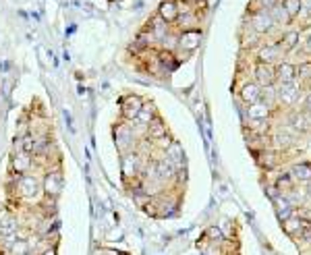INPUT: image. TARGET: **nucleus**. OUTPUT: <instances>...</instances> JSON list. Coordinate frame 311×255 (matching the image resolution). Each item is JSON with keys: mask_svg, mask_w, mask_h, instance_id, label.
I'll return each instance as SVG.
<instances>
[{"mask_svg": "<svg viewBox=\"0 0 311 255\" xmlns=\"http://www.w3.org/2000/svg\"><path fill=\"white\" fill-rule=\"evenodd\" d=\"M112 137H114V145L120 152V156L127 154V152H133V149L137 147V129L127 120H120L114 127Z\"/></svg>", "mask_w": 311, "mask_h": 255, "instance_id": "1", "label": "nucleus"}, {"mask_svg": "<svg viewBox=\"0 0 311 255\" xmlns=\"http://www.w3.org/2000/svg\"><path fill=\"white\" fill-rule=\"evenodd\" d=\"M13 191H17V195L21 199H36L40 195V181L36 179V174H13Z\"/></svg>", "mask_w": 311, "mask_h": 255, "instance_id": "2", "label": "nucleus"}, {"mask_svg": "<svg viewBox=\"0 0 311 255\" xmlns=\"http://www.w3.org/2000/svg\"><path fill=\"white\" fill-rule=\"evenodd\" d=\"M141 172H143V156L137 149L120 156V174H123L125 183L141 177Z\"/></svg>", "mask_w": 311, "mask_h": 255, "instance_id": "3", "label": "nucleus"}, {"mask_svg": "<svg viewBox=\"0 0 311 255\" xmlns=\"http://www.w3.org/2000/svg\"><path fill=\"white\" fill-rule=\"evenodd\" d=\"M63 185H65V179L60 168H48L44 174V181H42V191H44L46 197L56 199L60 195V191H63Z\"/></svg>", "mask_w": 311, "mask_h": 255, "instance_id": "4", "label": "nucleus"}, {"mask_svg": "<svg viewBox=\"0 0 311 255\" xmlns=\"http://www.w3.org/2000/svg\"><path fill=\"white\" fill-rule=\"evenodd\" d=\"M118 106H120V116H123V120L133 122L137 118V114H139L141 106H143V98L137 95V93H127V95L120 98Z\"/></svg>", "mask_w": 311, "mask_h": 255, "instance_id": "5", "label": "nucleus"}, {"mask_svg": "<svg viewBox=\"0 0 311 255\" xmlns=\"http://www.w3.org/2000/svg\"><path fill=\"white\" fill-rule=\"evenodd\" d=\"M152 170H154V177L156 181H172L175 179V174H177V166L172 164L168 158H156V160L152 162Z\"/></svg>", "mask_w": 311, "mask_h": 255, "instance_id": "6", "label": "nucleus"}, {"mask_svg": "<svg viewBox=\"0 0 311 255\" xmlns=\"http://www.w3.org/2000/svg\"><path fill=\"white\" fill-rule=\"evenodd\" d=\"M301 95V85L297 81H289V83H280V87L276 90V98L282 104H295Z\"/></svg>", "mask_w": 311, "mask_h": 255, "instance_id": "7", "label": "nucleus"}, {"mask_svg": "<svg viewBox=\"0 0 311 255\" xmlns=\"http://www.w3.org/2000/svg\"><path fill=\"white\" fill-rule=\"evenodd\" d=\"M33 154H27L19 149V152H15L13 158H11V170L13 174H27L31 168H33Z\"/></svg>", "mask_w": 311, "mask_h": 255, "instance_id": "8", "label": "nucleus"}, {"mask_svg": "<svg viewBox=\"0 0 311 255\" xmlns=\"http://www.w3.org/2000/svg\"><path fill=\"white\" fill-rule=\"evenodd\" d=\"M201 44V31L200 29H189L178 33V50L183 52H195Z\"/></svg>", "mask_w": 311, "mask_h": 255, "instance_id": "9", "label": "nucleus"}, {"mask_svg": "<svg viewBox=\"0 0 311 255\" xmlns=\"http://www.w3.org/2000/svg\"><path fill=\"white\" fill-rule=\"evenodd\" d=\"M251 27L257 31V33H266L274 27V21H272V15L270 11H264V8H257L251 17Z\"/></svg>", "mask_w": 311, "mask_h": 255, "instance_id": "10", "label": "nucleus"}, {"mask_svg": "<svg viewBox=\"0 0 311 255\" xmlns=\"http://www.w3.org/2000/svg\"><path fill=\"white\" fill-rule=\"evenodd\" d=\"M158 17L164 23H177L178 19V6H177V0H162L160 6H158Z\"/></svg>", "mask_w": 311, "mask_h": 255, "instance_id": "11", "label": "nucleus"}, {"mask_svg": "<svg viewBox=\"0 0 311 255\" xmlns=\"http://www.w3.org/2000/svg\"><path fill=\"white\" fill-rule=\"evenodd\" d=\"M145 27H148V29L152 31V36H154L156 44H158V42H162V40H164V38H166L168 33H170V25H168V23H164L158 15H156V17H152V19H150L148 23H145Z\"/></svg>", "mask_w": 311, "mask_h": 255, "instance_id": "12", "label": "nucleus"}, {"mask_svg": "<svg viewBox=\"0 0 311 255\" xmlns=\"http://www.w3.org/2000/svg\"><path fill=\"white\" fill-rule=\"evenodd\" d=\"M259 63H264V65H274V63H280V58H282V48L280 46H276V44H267V46H264L262 50H259Z\"/></svg>", "mask_w": 311, "mask_h": 255, "instance_id": "13", "label": "nucleus"}, {"mask_svg": "<svg viewBox=\"0 0 311 255\" xmlns=\"http://www.w3.org/2000/svg\"><path fill=\"white\" fill-rule=\"evenodd\" d=\"M164 158H168V160L177 166V170L178 168H185V152H183V147H180V143L175 141V139H172V143L166 147Z\"/></svg>", "mask_w": 311, "mask_h": 255, "instance_id": "14", "label": "nucleus"}, {"mask_svg": "<svg viewBox=\"0 0 311 255\" xmlns=\"http://www.w3.org/2000/svg\"><path fill=\"white\" fill-rule=\"evenodd\" d=\"M255 79H257V85H262V87L274 85L276 75H274L272 65H264V63H259V65L255 67Z\"/></svg>", "mask_w": 311, "mask_h": 255, "instance_id": "15", "label": "nucleus"}, {"mask_svg": "<svg viewBox=\"0 0 311 255\" xmlns=\"http://www.w3.org/2000/svg\"><path fill=\"white\" fill-rule=\"evenodd\" d=\"M274 75L280 83H289V81H295L297 77V67L290 65V63H278V67L274 69Z\"/></svg>", "mask_w": 311, "mask_h": 255, "instance_id": "16", "label": "nucleus"}, {"mask_svg": "<svg viewBox=\"0 0 311 255\" xmlns=\"http://www.w3.org/2000/svg\"><path fill=\"white\" fill-rule=\"evenodd\" d=\"M259 98H262V90H259L257 83H245L243 87H241V100H243L245 104H257Z\"/></svg>", "mask_w": 311, "mask_h": 255, "instance_id": "17", "label": "nucleus"}, {"mask_svg": "<svg viewBox=\"0 0 311 255\" xmlns=\"http://www.w3.org/2000/svg\"><path fill=\"white\" fill-rule=\"evenodd\" d=\"M145 133H148V137L150 139H160V137H164V135H168V127L164 125V120L160 118V116H156L148 127H145Z\"/></svg>", "mask_w": 311, "mask_h": 255, "instance_id": "18", "label": "nucleus"}, {"mask_svg": "<svg viewBox=\"0 0 311 255\" xmlns=\"http://www.w3.org/2000/svg\"><path fill=\"white\" fill-rule=\"evenodd\" d=\"M156 116H158V112H156V106H154V104H152V102H143V106H141V110H139V114H137V118H135V120L145 129Z\"/></svg>", "mask_w": 311, "mask_h": 255, "instance_id": "19", "label": "nucleus"}, {"mask_svg": "<svg viewBox=\"0 0 311 255\" xmlns=\"http://www.w3.org/2000/svg\"><path fill=\"white\" fill-rule=\"evenodd\" d=\"M274 204H276V216H278V220H289V218H292V204L287 199V197H276L274 199Z\"/></svg>", "mask_w": 311, "mask_h": 255, "instance_id": "20", "label": "nucleus"}, {"mask_svg": "<svg viewBox=\"0 0 311 255\" xmlns=\"http://www.w3.org/2000/svg\"><path fill=\"white\" fill-rule=\"evenodd\" d=\"M290 125L295 131H299V133H305V131L311 129V118L307 116V112H297L290 116Z\"/></svg>", "mask_w": 311, "mask_h": 255, "instance_id": "21", "label": "nucleus"}, {"mask_svg": "<svg viewBox=\"0 0 311 255\" xmlns=\"http://www.w3.org/2000/svg\"><path fill=\"white\" fill-rule=\"evenodd\" d=\"M284 231H287L290 236H295V239H299L301 236V232L307 228V224L305 222H301L299 218H289V220H284Z\"/></svg>", "mask_w": 311, "mask_h": 255, "instance_id": "22", "label": "nucleus"}, {"mask_svg": "<svg viewBox=\"0 0 311 255\" xmlns=\"http://www.w3.org/2000/svg\"><path fill=\"white\" fill-rule=\"evenodd\" d=\"M290 177H292V181H299V183H311V166L309 164L292 166Z\"/></svg>", "mask_w": 311, "mask_h": 255, "instance_id": "23", "label": "nucleus"}, {"mask_svg": "<svg viewBox=\"0 0 311 255\" xmlns=\"http://www.w3.org/2000/svg\"><path fill=\"white\" fill-rule=\"evenodd\" d=\"M267 116H270V108L266 104L257 102L253 106H249V120H267Z\"/></svg>", "mask_w": 311, "mask_h": 255, "instance_id": "24", "label": "nucleus"}, {"mask_svg": "<svg viewBox=\"0 0 311 255\" xmlns=\"http://www.w3.org/2000/svg\"><path fill=\"white\" fill-rule=\"evenodd\" d=\"M31 253V245L25 239H15L8 245V255H29Z\"/></svg>", "mask_w": 311, "mask_h": 255, "instance_id": "25", "label": "nucleus"}, {"mask_svg": "<svg viewBox=\"0 0 311 255\" xmlns=\"http://www.w3.org/2000/svg\"><path fill=\"white\" fill-rule=\"evenodd\" d=\"M178 29L180 31H189V29H195V25H197V13L191 11V13H185V15H178Z\"/></svg>", "mask_w": 311, "mask_h": 255, "instance_id": "26", "label": "nucleus"}, {"mask_svg": "<svg viewBox=\"0 0 311 255\" xmlns=\"http://www.w3.org/2000/svg\"><path fill=\"white\" fill-rule=\"evenodd\" d=\"M19 149H23V152H27V154L36 152V133H33V131H27L25 135L19 137Z\"/></svg>", "mask_w": 311, "mask_h": 255, "instance_id": "27", "label": "nucleus"}, {"mask_svg": "<svg viewBox=\"0 0 311 255\" xmlns=\"http://www.w3.org/2000/svg\"><path fill=\"white\" fill-rule=\"evenodd\" d=\"M282 8L287 11L290 19H295V17H299V13L303 11V0H282Z\"/></svg>", "mask_w": 311, "mask_h": 255, "instance_id": "28", "label": "nucleus"}, {"mask_svg": "<svg viewBox=\"0 0 311 255\" xmlns=\"http://www.w3.org/2000/svg\"><path fill=\"white\" fill-rule=\"evenodd\" d=\"M299 44V31H295V29H290V31H287L282 36V44H280V48H282V52H289V50H292Z\"/></svg>", "mask_w": 311, "mask_h": 255, "instance_id": "29", "label": "nucleus"}, {"mask_svg": "<svg viewBox=\"0 0 311 255\" xmlns=\"http://www.w3.org/2000/svg\"><path fill=\"white\" fill-rule=\"evenodd\" d=\"M270 15H272L274 25H276V23H289V21H290V17L287 15V11H284L282 6H274L272 11H270Z\"/></svg>", "mask_w": 311, "mask_h": 255, "instance_id": "30", "label": "nucleus"}, {"mask_svg": "<svg viewBox=\"0 0 311 255\" xmlns=\"http://www.w3.org/2000/svg\"><path fill=\"white\" fill-rule=\"evenodd\" d=\"M259 100H264L262 104H266V106H267V108H270V106H272V104H274L276 100H278V98H276V90H274V87H272V85H267V87H264V90H262V98H259Z\"/></svg>", "mask_w": 311, "mask_h": 255, "instance_id": "31", "label": "nucleus"}, {"mask_svg": "<svg viewBox=\"0 0 311 255\" xmlns=\"http://www.w3.org/2000/svg\"><path fill=\"white\" fill-rule=\"evenodd\" d=\"M292 185H295V181H292L290 174H282V177L276 181V189L278 191H292Z\"/></svg>", "mask_w": 311, "mask_h": 255, "instance_id": "32", "label": "nucleus"}, {"mask_svg": "<svg viewBox=\"0 0 311 255\" xmlns=\"http://www.w3.org/2000/svg\"><path fill=\"white\" fill-rule=\"evenodd\" d=\"M297 75L301 79H311V63H301L297 67Z\"/></svg>", "mask_w": 311, "mask_h": 255, "instance_id": "33", "label": "nucleus"}, {"mask_svg": "<svg viewBox=\"0 0 311 255\" xmlns=\"http://www.w3.org/2000/svg\"><path fill=\"white\" fill-rule=\"evenodd\" d=\"M297 218L301 222H305L307 226H311V208H301L297 212Z\"/></svg>", "mask_w": 311, "mask_h": 255, "instance_id": "34", "label": "nucleus"}, {"mask_svg": "<svg viewBox=\"0 0 311 255\" xmlns=\"http://www.w3.org/2000/svg\"><path fill=\"white\" fill-rule=\"evenodd\" d=\"M259 164H262L264 168H274V166H276V156L274 154H264L262 160H259Z\"/></svg>", "mask_w": 311, "mask_h": 255, "instance_id": "35", "label": "nucleus"}, {"mask_svg": "<svg viewBox=\"0 0 311 255\" xmlns=\"http://www.w3.org/2000/svg\"><path fill=\"white\" fill-rule=\"evenodd\" d=\"M207 236H212L216 243H222V241H224V236H222V232H220V228H216V226H210V228H207Z\"/></svg>", "mask_w": 311, "mask_h": 255, "instance_id": "36", "label": "nucleus"}, {"mask_svg": "<svg viewBox=\"0 0 311 255\" xmlns=\"http://www.w3.org/2000/svg\"><path fill=\"white\" fill-rule=\"evenodd\" d=\"M276 143L282 145V147H289L292 143V137H289L287 133H278V135H276Z\"/></svg>", "mask_w": 311, "mask_h": 255, "instance_id": "37", "label": "nucleus"}, {"mask_svg": "<svg viewBox=\"0 0 311 255\" xmlns=\"http://www.w3.org/2000/svg\"><path fill=\"white\" fill-rule=\"evenodd\" d=\"M172 143V137L170 135H164V137H160V139H156V145H158L162 152H166V147Z\"/></svg>", "mask_w": 311, "mask_h": 255, "instance_id": "38", "label": "nucleus"}, {"mask_svg": "<svg viewBox=\"0 0 311 255\" xmlns=\"http://www.w3.org/2000/svg\"><path fill=\"white\" fill-rule=\"evenodd\" d=\"M259 2V8H264V11H272L274 6H278V0H257Z\"/></svg>", "mask_w": 311, "mask_h": 255, "instance_id": "39", "label": "nucleus"}, {"mask_svg": "<svg viewBox=\"0 0 311 255\" xmlns=\"http://www.w3.org/2000/svg\"><path fill=\"white\" fill-rule=\"evenodd\" d=\"M303 108H305V112H311V93L305 98V102H303Z\"/></svg>", "mask_w": 311, "mask_h": 255, "instance_id": "40", "label": "nucleus"}, {"mask_svg": "<svg viewBox=\"0 0 311 255\" xmlns=\"http://www.w3.org/2000/svg\"><path fill=\"white\" fill-rule=\"evenodd\" d=\"M63 114H65V120H67V125H68V129H73V120H71V114H68V110H65Z\"/></svg>", "mask_w": 311, "mask_h": 255, "instance_id": "41", "label": "nucleus"}, {"mask_svg": "<svg viewBox=\"0 0 311 255\" xmlns=\"http://www.w3.org/2000/svg\"><path fill=\"white\" fill-rule=\"evenodd\" d=\"M40 255H58V253H56V249H54V247H48V249L42 251Z\"/></svg>", "mask_w": 311, "mask_h": 255, "instance_id": "42", "label": "nucleus"}, {"mask_svg": "<svg viewBox=\"0 0 311 255\" xmlns=\"http://www.w3.org/2000/svg\"><path fill=\"white\" fill-rule=\"evenodd\" d=\"M305 48L311 52V33H309V36H307V40H305Z\"/></svg>", "mask_w": 311, "mask_h": 255, "instance_id": "43", "label": "nucleus"}, {"mask_svg": "<svg viewBox=\"0 0 311 255\" xmlns=\"http://www.w3.org/2000/svg\"><path fill=\"white\" fill-rule=\"evenodd\" d=\"M307 15L311 17V0H309V2H307Z\"/></svg>", "mask_w": 311, "mask_h": 255, "instance_id": "44", "label": "nucleus"}, {"mask_svg": "<svg viewBox=\"0 0 311 255\" xmlns=\"http://www.w3.org/2000/svg\"><path fill=\"white\" fill-rule=\"evenodd\" d=\"M307 197L311 199V183H309V187H307Z\"/></svg>", "mask_w": 311, "mask_h": 255, "instance_id": "45", "label": "nucleus"}, {"mask_svg": "<svg viewBox=\"0 0 311 255\" xmlns=\"http://www.w3.org/2000/svg\"><path fill=\"white\" fill-rule=\"evenodd\" d=\"M108 2H120V0H108Z\"/></svg>", "mask_w": 311, "mask_h": 255, "instance_id": "46", "label": "nucleus"}]
</instances>
